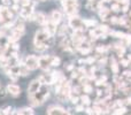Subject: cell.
<instances>
[{"label": "cell", "instance_id": "cell-23", "mask_svg": "<svg viewBox=\"0 0 131 115\" xmlns=\"http://www.w3.org/2000/svg\"><path fill=\"white\" fill-rule=\"evenodd\" d=\"M81 100H82V104L85 105V106H89V105L91 104V100H90V98H89L88 96H82Z\"/></svg>", "mask_w": 131, "mask_h": 115}, {"label": "cell", "instance_id": "cell-1", "mask_svg": "<svg viewBox=\"0 0 131 115\" xmlns=\"http://www.w3.org/2000/svg\"><path fill=\"white\" fill-rule=\"evenodd\" d=\"M62 5H63L64 12L70 16L75 15L78 12V2H77V0H62Z\"/></svg>", "mask_w": 131, "mask_h": 115}, {"label": "cell", "instance_id": "cell-16", "mask_svg": "<svg viewBox=\"0 0 131 115\" xmlns=\"http://www.w3.org/2000/svg\"><path fill=\"white\" fill-rule=\"evenodd\" d=\"M30 74V69L25 65H18V75L20 76H28Z\"/></svg>", "mask_w": 131, "mask_h": 115}, {"label": "cell", "instance_id": "cell-31", "mask_svg": "<svg viewBox=\"0 0 131 115\" xmlns=\"http://www.w3.org/2000/svg\"><path fill=\"white\" fill-rule=\"evenodd\" d=\"M10 4H12V0H2V5H4V6L8 7Z\"/></svg>", "mask_w": 131, "mask_h": 115}, {"label": "cell", "instance_id": "cell-10", "mask_svg": "<svg viewBox=\"0 0 131 115\" xmlns=\"http://www.w3.org/2000/svg\"><path fill=\"white\" fill-rule=\"evenodd\" d=\"M102 7V0H89L86 8L90 11H98Z\"/></svg>", "mask_w": 131, "mask_h": 115}, {"label": "cell", "instance_id": "cell-2", "mask_svg": "<svg viewBox=\"0 0 131 115\" xmlns=\"http://www.w3.org/2000/svg\"><path fill=\"white\" fill-rule=\"evenodd\" d=\"M109 32V29L107 25H100L98 28H94L90 31V37L92 39L95 38H106V35Z\"/></svg>", "mask_w": 131, "mask_h": 115}, {"label": "cell", "instance_id": "cell-21", "mask_svg": "<svg viewBox=\"0 0 131 115\" xmlns=\"http://www.w3.org/2000/svg\"><path fill=\"white\" fill-rule=\"evenodd\" d=\"M84 24L86 28H91L93 25H97V21L94 20H84Z\"/></svg>", "mask_w": 131, "mask_h": 115}, {"label": "cell", "instance_id": "cell-27", "mask_svg": "<svg viewBox=\"0 0 131 115\" xmlns=\"http://www.w3.org/2000/svg\"><path fill=\"white\" fill-rule=\"evenodd\" d=\"M12 113V108L10 107H6L5 109H2V114H10Z\"/></svg>", "mask_w": 131, "mask_h": 115}, {"label": "cell", "instance_id": "cell-38", "mask_svg": "<svg viewBox=\"0 0 131 115\" xmlns=\"http://www.w3.org/2000/svg\"><path fill=\"white\" fill-rule=\"evenodd\" d=\"M0 114H2V109H0Z\"/></svg>", "mask_w": 131, "mask_h": 115}, {"label": "cell", "instance_id": "cell-14", "mask_svg": "<svg viewBox=\"0 0 131 115\" xmlns=\"http://www.w3.org/2000/svg\"><path fill=\"white\" fill-rule=\"evenodd\" d=\"M32 20L35 21V22H37L38 24H45L46 22H47V17L45 16V14L43 13H34V17H32Z\"/></svg>", "mask_w": 131, "mask_h": 115}, {"label": "cell", "instance_id": "cell-36", "mask_svg": "<svg viewBox=\"0 0 131 115\" xmlns=\"http://www.w3.org/2000/svg\"><path fill=\"white\" fill-rule=\"evenodd\" d=\"M128 104L131 105V98H129V99H128Z\"/></svg>", "mask_w": 131, "mask_h": 115}, {"label": "cell", "instance_id": "cell-28", "mask_svg": "<svg viewBox=\"0 0 131 115\" xmlns=\"http://www.w3.org/2000/svg\"><path fill=\"white\" fill-rule=\"evenodd\" d=\"M111 22L113 23V24H116V23H118V17H116V16H113V17L111 18Z\"/></svg>", "mask_w": 131, "mask_h": 115}, {"label": "cell", "instance_id": "cell-24", "mask_svg": "<svg viewBox=\"0 0 131 115\" xmlns=\"http://www.w3.org/2000/svg\"><path fill=\"white\" fill-rule=\"evenodd\" d=\"M124 113H127V108H125V107H120V108L115 109V112H113V114H116V115L124 114Z\"/></svg>", "mask_w": 131, "mask_h": 115}, {"label": "cell", "instance_id": "cell-32", "mask_svg": "<svg viewBox=\"0 0 131 115\" xmlns=\"http://www.w3.org/2000/svg\"><path fill=\"white\" fill-rule=\"evenodd\" d=\"M122 5H130V0H118Z\"/></svg>", "mask_w": 131, "mask_h": 115}, {"label": "cell", "instance_id": "cell-19", "mask_svg": "<svg viewBox=\"0 0 131 115\" xmlns=\"http://www.w3.org/2000/svg\"><path fill=\"white\" fill-rule=\"evenodd\" d=\"M111 67H112V70H113L114 74L117 75L118 74V65L114 58H112V60H111Z\"/></svg>", "mask_w": 131, "mask_h": 115}, {"label": "cell", "instance_id": "cell-13", "mask_svg": "<svg viewBox=\"0 0 131 115\" xmlns=\"http://www.w3.org/2000/svg\"><path fill=\"white\" fill-rule=\"evenodd\" d=\"M46 24V28H45V30L48 32V34L51 35V36H54L55 34H57V31H58V28H57V25L58 24H55V23H53L52 21H50L48 20L47 22L45 23Z\"/></svg>", "mask_w": 131, "mask_h": 115}, {"label": "cell", "instance_id": "cell-29", "mask_svg": "<svg viewBox=\"0 0 131 115\" xmlns=\"http://www.w3.org/2000/svg\"><path fill=\"white\" fill-rule=\"evenodd\" d=\"M130 61L129 60H121V65L124 66V67H127V66H129Z\"/></svg>", "mask_w": 131, "mask_h": 115}, {"label": "cell", "instance_id": "cell-4", "mask_svg": "<svg viewBox=\"0 0 131 115\" xmlns=\"http://www.w3.org/2000/svg\"><path fill=\"white\" fill-rule=\"evenodd\" d=\"M51 37V35L46 31L45 29H40L36 32L35 35V45H39V44H44L48 38Z\"/></svg>", "mask_w": 131, "mask_h": 115}, {"label": "cell", "instance_id": "cell-5", "mask_svg": "<svg viewBox=\"0 0 131 115\" xmlns=\"http://www.w3.org/2000/svg\"><path fill=\"white\" fill-rule=\"evenodd\" d=\"M24 65L30 70H36L37 68H39V58H37L36 55H28L25 58Z\"/></svg>", "mask_w": 131, "mask_h": 115}, {"label": "cell", "instance_id": "cell-3", "mask_svg": "<svg viewBox=\"0 0 131 115\" xmlns=\"http://www.w3.org/2000/svg\"><path fill=\"white\" fill-rule=\"evenodd\" d=\"M69 28L72 30H84L86 27L82 18H79L78 16L72 15L69 18Z\"/></svg>", "mask_w": 131, "mask_h": 115}, {"label": "cell", "instance_id": "cell-18", "mask_svg": "<svg viewBox=\"0 0 131 115\" xmlns=\"http://www.w3.org/2000/svg\"><path fill=\"white\" fill-rule=\"evenodd\" d=\"M34 113H35V112H34V109H32L31 107H23V108L18 109V111L16 112V114H25V115L34 114Z\"/></svg>", "mask_w": 131, "mask_h": 115}, {"label": "cell", "instance_id": "cell-34", "mask_svg": "<svg viewBox=\"0 0 131 115\" xmlns=\"http://www.w3.org/2000/svg\"><path fill=\"white\" fill-rule=\"evenodd\" d=\"M85 112H86L88 114H94V112H93V109H92V108H86V109H85Z\"/></svg>", "mask_w": 131, "mask_h": 115}, {"label": "cell", "instance_id": "cell-20", "mask_svg": "<svg viewBox=\"0 0 131 115\" xmlns=\"http://www.w3.org/2000/svg\"><path fill=\"white\" fill-rule=\"evenodd\" d=\"M60 63H61L60 58H58V57L52 58V62H51V66H52V67H58V66H60Z\"/></svg>", "mask_w": 131, "mask_h": 115}, {"label": "cell", "instance_id": "cell-17", "mask_svg": "<svg viewBox=\"0 0 131 115\" xmlns=\"http://www.w3.org/2000/svg\"><path fill=\"white\" fill-rule=\"evenodd\" d=\"M109 14H111V11H109L108 8H106V7H101V8H100L99 15H100V17H101L102 20H108Z\"/></svg>", "mask_w": 131, "mask_h": 115}, {"label": "cell", "instance_id": "cell-26", "mask_svg": "<svg viewBox=\"0 0 131 115\" xmlns=\"http://www.w3.org/2000/svg\"><path fill=\"white\" fill-rule=\"evenodd\" d=\"M112 11L113 12H118V11H121V6H120V4H113L112 5Z\"/></svg>", "mask_w": 131, "mask_h": 115}, {"label": "cell", "instance_id": "cell-22", "mask_svg": "<svg viewBox=\"0 0 131 115\" xmlns=\"http://www.w3.org/2000/svg\"><path fill=\"white\" fill-rule=\"evenodd\" d=\"M82 86H83L82 89H83L84 92H86V93H91V92H93V88H92V86H91L89 83H88V84H84V85H82Z\"/></svg>", "mask_w": 131, "mask_h": 115}, {"label": "cell", "instance_id": "cell-25", "mask_svg": "<svg viewBox=\"0 0 131 115\" xmlns=\"http://www.w3.org/2000/svg\"><path fill=\"white\" fill-rule=\"evenodd\" d=\"M95 50H97V52H99V53H105L107 50H108V46H102V47L101 46H98Z\"/></svg>", "mask_w": 131, "mask_h": 115}, {"label": "cell", "instance_id": "cell-7", "mask_svg": "<svg viewBox=\"0 0 131 115\" xmlns=\"http://www.w3.org/2000/svg\"><path fill=\"white\" fill-rule=\"evenodd\" d=\"M52 58L51 55H44V57L39 58V68L43 70H48L51 67V62H52Z\"/></svg>", "mask_w": 131, "mask_h": 115}, {"label": "cell", "instance_id": "cell-30", "mask_svg": "<svg viewBox=\"0 0 131 115\" xmlns=\"http://www.w3.org/2000/svg\"><path fill=\"white\" fill-rule=\"evenodd\" d=\"M128 11H129V5H123L122 12H123V13H128Z\"/></svg>", "mask_w": 131, "mask_h": 115}, {"label": "cell", "instance_id": "cell-11", "mask_svg": "<svg viewBox=\"0 0 131 115\" xmlns=\"http://www.w3.org/2000/svg\"><path fill=\"white\" fill-rule=\"evenodd\" d=\"M47 114H50V115H60V114H68V113L64 108H62V107L51 106L50 108L47 109Z\"/></svg>", "mask_w": 131, "mask_h": 115}, {"label": "cell", "instance_id": "cell-12", "mask_svg": "<svg viewBox=\"0 0 131 115\" xmlns=\"http://www.w3.org/2000/svg\"><path fill=\"white\" fill-rule=\"evenodd\" d=\"M41 84H54V79H53L52 74H41L38 77Z\"/></svg>", "mask_w": 131, "mask_h": 115}, {"label": "cell", "instance_id": "cell-9", "mask_svg": "<svg viewBox=\"0 0 131 115\" xmlns=\"http://www.w3.org/2000/svg\"><path fill=\"white\" fill-rule=\"evenodd\" d=\"M7 92L13 97H18L21 95V88L16 84H8L7 85Z\"/></svg>", "mask_w": 131, "mask_h": 115}, {"label": "cell", "instance_id": "cell-35", "mask_svg": "<svg viewBox=\"0 0 131 115\" xmlns=\"http://www.w3.org/2000/svg\"><path fill=\"white\" fill-rule=\"evenodd\" d=\"M20 1H21V0H13L14 4H20Z\"/></svg>", "mask_w": 131, "mask_h": 115}, {"label": "cell", "instance_id": "cell-37", "mask_svg": "<svg viewBox=\"0 0 131 115\" xmlns=\"http://www.w3.org/2000/svg\"><path fill=\"white\" fill-rule=\"evenodd\" d=\"M104 1H106V2H107V1H111V0H102V2H104Z\"/></svg>", "mask_w": 131, "mask_h": 115}, {"label": "cell", "instance_id": "cell-15", "mask_svg": "<svg viewBox=\"0 0 131 115\" xmlns=\"http://www.w3.org/2000/svg\"><path fill=\"white\" fill-rule=\"evenodd\" d=\"M62 20V14L59 11H53L50 15V21H52L55 24H59Z\"/></svg>", "mask_w": 131, "mask_h": 115}, {"label": "cell", "instance_id": "cell-8", "mask_svg": "<svg viewBox=\"0 0 131 115\" xmlns=\"http://www.w3.org/2000/svg\"><path fill=\"white\" fill-rule=\"evenodd\" d=\"M41 89V83L39 79H35L30 83L29 88H28V95H32V93L38 92L39 90Z\"/></svg>", "mask_w": 131, "mask_h": 115}, {"label": "cell", "instance_id": "cell-33", "mask_svg": "<svg viewBox=\"0 0 131 115\" xmlns=\"http://www.w3.org/2000/svg\"><path fill=\"white\" fill-rule=\"evenodd\" d=\"M76 111H77V112L85 111V108H84V105H83V106H77V107H76Z\"/></svg>", "mask_w": 131, "mask_h": 115}, {"label": "cell", "instance_id": "cell-6", "mask_svg": "<svg viewBox=\"0 0 131 115\" xmlns=\"http://www.w3.org/2000/svg\"><path fill=\"white\" fill-rule=\"evenodd\" d=\"M76 50H78L81 53H83V54H88V53L91 52V50H92V46H91V43H89L88 40H82L81 43L78 44V45L76 46Z\"/></svg>", "mask_w": 131, "mask_h": 115}]
</instances>
